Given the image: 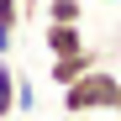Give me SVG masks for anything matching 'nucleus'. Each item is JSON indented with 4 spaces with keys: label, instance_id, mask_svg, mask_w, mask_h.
Listing matches in <instances>:
<instances>
[{
    "label": "nucleus",
    "instance_id": "7ed1b4c3",
    "mask_svg": "<svg viewBox=\"0 0 121 121\" xmlns=\"http://www.w3.org/2000/svg\"><path fill=\"white\" fill-rule=\"evenodd\" d=\"M42 48H48V58L79 53V48H84V32H79V26H63V21H48L42 26Z\"/></svg>",
    "mask_w": 121,
    "mask_h": 121
},
{
    "label": "nucleus",
    "instance_id": "20e7f679",
    "mask_svg": "<svg viewBox=\"0 0 121 121\" xmlns=\"http://www.w3.org/2000/svg\"><path fill=\"white\" fill-rule=\"evenodd\" d=\"M16 32H21V0H0V58H11Z\"/></svg>",
    "mask_w": 121,
    "mask_h": 121
},
{
    "label": "nucleus",
    "instance_id": "9b49d317",
    "mask_svg": "<svg viewBox=\"0 0 121 121\" xmlns=\"http://www.w3.org/2000/svg\"><path fill=\"white\" fill-rule=\"evenodd\" d=\"M116 121H121V116H116Z\"/></svg>",
    "mask_w": 121,
    "mask_h": 121
},
{
    "label": "nucleus",
    "instance_id": "6e6552de",
    "mask_svg": "<svg viewBox=\"0 0 121 121\" xmlns=\"http://www.w3.org/2000/svg\"><path fill=\"white\" fill-rule=\"evenodd\" d=\"M42 16V0H21V21H37Z\"/></svg>",
    "mask_w": 121,
    "mask_h": 121
},
{
    "label": "nucleus",
    "instance_id": "39448f33",
    "mask_svg": "<svg viewBox=\"0 0 121 121\" xmlns=\"http://www.w3.org/2000/svg\"><path fill=\"white\" fill-rule=\"evenodd\" d=\"M42 16L48 21H63V26H79L84 21V0H42Z\"/></svg>",
    "mask_w": 121,
    "mask_h": 121
},
{
    "label": "nucleus",
    "instance_id": "9d476101",
    "mask_svg": "<svg viewBox=\"0 0 121 121\" xmlns=\"http://www.w3.org/2000/svg\"><path fill=\"white\" fill-rule=\"evenodd\" d=\"M111 116H121V95H116V111H111Z\"/></svg>",
    "mask_w": 121,
    "mask_h": 121
},
{
    "label": "nucleus",
    "instance_id": "423d86ee",
    "mask_svg": "<svg viewBox=\"0 0 121 121\" xmlns=\"http://www.w3.org/2000/svg\"><path fill=\"white\" fill-rule=\"evenodd\" d=\"M16 116V69H11V58H0V121H11Z\"/></svg>",
    "mask_w": 121,
    "mask_h": 121
},
{
    "label": "nucleus",
    "instance_id": "1a4fd4ad",
    "mask_svg": "<svg viewBox=\"0 0 121 121\" xmlns=\"http://www.w3.org/2000/svg\"><path fill=\"white\" fill-rule=\"evenodd\" d=\"M84 5H121V0H84Z\"/></svg>",
    "mask_w": 121,
    "mask_h": 121
},
{
    "label": "nucleus",
    "instance_id": "f03ea898",
    "mask_svg": "<svg viewBox=\"0 0 121 121\" xmlns=\"http://www.w3.org/2000/svg\"><path fill=\"white\" fill-rule=\"evenodd\" d=\"M100 58H105V53H100V48H79V53H63V58H53V69H48V79H53V84L58 90H63V84H74V79L79 74H90L95 63H100Z\"/></svg>",
    "mask_w": 121,
    "mask_h": 121
},
{
    "label": "nucleus",
    "instance_id": "f257e3e1",
    "mask_svg": "<svg viewBox=\"0 0 121 121\" xmlns=\"http://www.w3.org/2000/svg\"><path fill=\"white\" fill-rule=\"evenodd\" d=\"M116 95H121V79H116L105 63H95L90 74H79L74 84L58 90L63 116H111V111H116Z\"/></svg>",
    "mask_w": 121,
    "mask_h": 121
},
{
    "label": "nucleus",
    "instance_id": "0eeeda50",
    "mask_svg": "<svg viewBox=\"0 0 121 121\" xmlns=\"http://www.w3.org/2000/svg\"><path fill=\"white\" fill-rule=\"evenodd\" d=\"M16 111H37V90L26 74H16Z\"/></svg>",
    "mask_w": 121,
    "mask_h": 121
}]
</instances>
